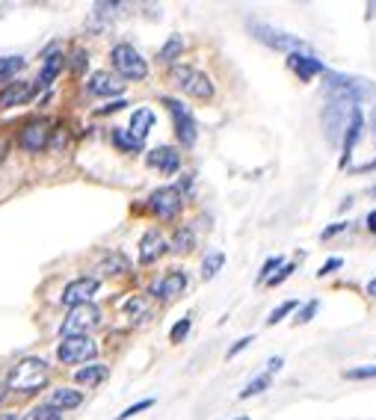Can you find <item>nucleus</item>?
Returning a JSON list of instances; mask_svg holds the SVG:
<instances>
[{"mask_svg": "<svg viewBox=\"0 0 376 420\" xmlns=\"http://www.w3.org/2000/svg\"><path fill=\"white\" fill-rule=\"evenodd\" d=\"M125 89V83L116 77V74H110V72H95L89 77V92L98 95V98H107V95H122Z\"/></svg>", "mask_w": 376, "mask_h": 420, "instance_id": "dca6fc26", "label": "nucleus"}, {"mask_svg": "<svg viewBox=\"0 0 376 420\" xmlns=\"http://www.w3.org/2000/svg\"><path fill=\"white\" fill-rule=\"evenodd\" d=\"M368 228L376 234V210H370V213H368Z\"/></svg>", "mask_w": 376, "mask_h": 420, "instance_id": "49530a36", "label": "nucleus"}, {"mask_svg": "<svg viewBox=\"0 0 376 420\" xmlns=\"http://www.w3.org/2000/svg\"><path fill=\"white\" fill-rule=\"evenodd\" d=\"M355 101L350 98H329V104L323 107V133L329 145H341L344 142V133L355 115Z\"/></svg>", "mask_w": 376, "mask_h": 420, "instance_id": "f03ea898", "label": "nucleus"}, {"mask_svg": "<svg viewBox=\"0 0 376 420\" xmlns=\"http://www.w3.org/2000/svg\"><path fill=\"white\" fill-rule=\"evenodd\" d=\"M36 92V83H27V80H12L6 83V89L0 92V110H9V107H21L33 98Z\"/></svg>", "mask_w": 376, "mask_h": 420, "instance_id": "ddd939ff", "label": "nucleus"}, {"mask_svg": "<svg viewBox=\"0 0 376 420\" xmlns=\"http://www.w3.org/2000/svg\"><path fill=\"white\" fill-rule=\"evenodd\" d=\"M98 323H101V311H98L92 302L69 308V317L62 320V338H84V334H89Z\"/></svg>", "mask_w": 376, "mask_h": 420, "instance_id": "0eeeda50", "label": "nucleus"}, {"mask_svg": "<svg viewBox=\"0 0 376 420\" xmlns=\"http://www.w3.org/2000/svg\"><path fill=\"white\" fill-rule=\"evenodd\" d=\"M86 62H89V59H86V50H77V54L72 57V72H74V74H84Z\"/></svg>", "mask_w": 376, "mask_h": 420, "instance_id": "4c0bfd02", "label": "nucleus"}, {"mask_svg": "<svg viewBox=\"0 0 376 420\" xmlns=\"http://www.w3.org/2000/svg\"><path fill=\"white\" fill-rule=\"evenodd\" d=\"M18 142L24 151H30V154H39V151L47 148V142H51V122L36 119V122L24 125L18 133Z\"/></svg>", "mask_w": 376, "mask_h": 420, "instance_id": "9b49d317", "label": "nucleus"}, {"mask_svg": "<svg viewBox=\"0 0 376 420\" xmlns=\"http://www.w3.org/2000/svg\"><path fill=\"white\" fill-rule=\"evenodd\" d=\"M122 107H127V104H125V101H113V104H107V107H101V110H98V113H119Z\"/></svg>", "mask_w": 376, "mask_h": 420, "instance_id": "a18cd8bd", "label": "nucleus"}, {"mask_svg": "<svg viewBox=\"0 0 376 420\" xmlns=\"http://www.w3.org/2000/svg\"><path fill=\"white\" fill-rule=\"evenodd\" d=\"M21 420H62V412H57V409H51L45 402V406H36V409H30Z\"/></svg>", "mask_w": 376, "mask_h": 420, "instance_id": "c85d7f7f", "label": "nucleus"}, {"mask_svg": "<svg viewBox=\"0 0 376 420\" xmlns=\"http://www.w3.org/2000/svg\"><path fill=\"white\" fill-rule=\"evenodd\" d=\"M107 367L104 364H89V367H80V370L74 373V382L77 385H101L107 379Z\"/></svg>", "mask_w": 376, "mask_h": 420, "instance_id": "5701e85b", "label": "nucleus"}, {"mask_svg": "<svg viewBox=\"0 0 376 420\" xmlns=\"http://www.w3.org/2000/svg\"><path fill=\"white\" fill-rule=\"evenodd\" d=\"M98 270L107 273V276H122V273H127V261L122 255H110L101 266H98Z\"/></svg>", "mask_w": 376, "mask_h": 420, "instance_id": "c756f323", "label": "nucleus"}, {"mask_svg": "<svg viewBox=\"0 0 376 420\" xmlns=\"http://www.w3.org/2000/svg\"><path fill=\"white\" fill-rule=\"evenodd\" d=\"M249 344H252V338H240V341H237V344H234L232 349H228V356H225V358H234L237 352H243V349H246Z\"/></svg>", "mask_w": 376, "mask_h": 420, "instance_id": "37998d69", "label": "nucleus"}, {"mask_svg": "<svg viewBox=\"0 0 376 420\" xmlns=\"http://www.w3.org/2000/svg\"><path fill=\"white\" fill-rule=\"evenodd\" d=\"M222 263H225V251H220V249L207 251L205 261H202V278H214L222 270Z\"/></svg>", "mask_w": 376, "mask_h": 420, "instance_id": "b1692460", "label": "nucleus"}, {"mask_svg": "<svg viewBox=\"0 0 376 420\" xmlns=\"http://www.w3.org/2000/svg\"><path fill=\"white\" fill-rule=\"evenodd\" d=\"M350 228V222H335V225H329V228H326L323 231V240H332L335 237V234H341V231H347Z\"/></svg>", "mask_w": 376, "mask_h": 420, "instance_id": "a19ab883", "label": "nucleus"}, {"mask_svg": "<svg viewBox=\"0 0 376 420\" xmlns=\"http://www.w3.org/2000/svg\"><path fill=\"white\" fill-rule=\"evenodd\" d=\"M80 402H84V394L74 391V388H57V391H51V397H47V406L57 409V412L77 409Z\"/></svg>", "mask_w": 376, "mask_h": 420, "instance_id": "6ab92c4d", "label": "nucleus"}, {"mask_svg": "<svg viewBox=\"0 0 376 420\" xmlns=\"http://www.w3.org/2000/svg\"><path fill=\"white\" fill-rule=\"evenodd\" d=\"M326 80V92L329 98H350V101H373L376 104V86L373 80H365V77H353V74H338V72H326L323 74Z\"/></svg>", "mask_w": 376, "mask_h": 420, "instance_id": "7ed1b4c3", "label": "nucleus"}, {"mask_svg": "<svg viewBox=\"0 0 376 420\" xmlns=\"http://www.w3.org/2000/svg\"><path fill=\"white\" fill-rule=\"evenodd\" d=\"M98 293V278L92 276H80L74 281L65 284V290H62V302L69 308H77V305H86V302Z\"/></svg>", "mask_w": 376, "mask_h": 420, "instance_id": "f8f14e48", "label": "nucleus"}, {"mask_svg": "<svg viewBox=\"0 0 376 420\" xmlns=\"http://www.w3.org/2000/svg\"><path fill=\"white\" fill-rule=\"evenodd\" d=\"M98 356V344L84 334V338H62V344L57 346V358L62 364H84L92 361Z\"/></svg>", "mask_w": 376, "mask_h": 420, "instance_id": "1a4fd4ad", "label": "nucleus"}, {"mask_svg": "<svg viewBox=\"0 0 376 420\" xmlns=\"http://www.w3.org/2000/svg\"><path fill=\"white\" fill-rule=\"evenodd\" d=\"M149 208L157 213V220H175L178 213H181V208H184V193L178 190V187H160V190H154L152 193V198H149Z\"/></svg>", "mask_w": 376, "mask_h": 420, "instance_id": "9d476101", "label": "nucleus"}, {"mask_svg": "<svg viewBox=\"0 0 376 420\" xmlns=\"http://www.w3.org/2000/svg\"><path fill=\"white\" fill-rule=\"evenodd\" d=\"M4 394H6V388H4V385H0V402H4Z\"/></svg>", "mask_w": 376, "mask_h": 420, "instance_id": "8fccbe9b", "label": "nucleus"}, {"mask_svg": "<svg viewBox=\"0 0 376 420\" xmlns=\"http://www.w3.org/2000/svg\"><path fill=\"white\" fill-rule=\"evenodd\" d=\"M293 308H297V302H285V305H279V308H275V311L270 314V320H267V323H270V326H275V323H279L282 317H287Z\"/></svg>", "mask_w": 376, "mask_h": 420, "instance_id": "e433bc0d", "label": "nucleus"}, {"mask_svg": "<svg viewBox=\"0 0 376 420\" xmlns=\"http://www.w3.org/2000/svg\"><path fill=\"white\" fill-rule=\"evenodd\" d=\"M59 69H62V54H51L45 59V65H42V72H39V80H36V89H47L51 83L57 80V74H59Z\"/></svg>", "mask_w": 376, "mask_h": 420, "instance_id": "4be33fe9", "label": "nucleus"}, {"mask_svg": "<svg viewBox=\"0 0 376 420\" xmlns=\"http://www.w3.org/2000/svg\"><path fill=\"white\" fill-rule=\"evenodd\" d=\"M273 270H282V258L279 255L264 261V266H261V273H258V281H270L273 278Z\"/></svg>", "mask_w": 376, "mask_h": 420, "instance_id": "2f4dec72", "label": "nucleus"}, {"mask_svg": "<svg viewBox=\"0 0 376 420\" xmlns=\"http://www.w3.org/2000/svg\"><path fill=\"white\" fill-rule=\"evenodd\" d=\"M287 65H290V69L297 72L302 80H312L314 74H326L323 59H317V57H312V54H290V57H287Z\"/></svg>", "mask_w": 376, "mask_h": 420, "instance_id": "f3484780", "label": "nucleus"}, {"mask_svg": "<svg viewBox=\"0 0 376 420\" xmlns=\"http://www.w3.org/2000/svg\"><path fill=\"white\" fill-rule=\"evenodd\" d=\"M6 148H9L6 140H0V163H4V157H6Z\"/></svg>", "mask_w": 376, "mask_h": 420, "instance_id": "de8ad7c7", "label": "nucleus"}, {"mask_svg": "<svg viewBox=\"0 0 376 420\" xmlns=\"http://www.w3.org/2000/svg\"><path fill=\"white\" fill-rule=\"evenodd\" d=\"M368 293L376 299V278H373V281H368Z\"/></svg>", "mask_w": 376, "mask_h": 420, "instance_id": "09e8293b", "label": "nucleus"}, {"mask_svg": "<svg viewBox=\"0 0 376 420\" xmlns=\"http://www.w3.org/2000/svg\"><path fill=\"white\" fill-rule=\"evenodd\" d=\"M0 420H18V417H15V414H6V417H0Z\"/></svg>", "mask_w": 376, "mask_h": 420, "instance_id": "3c124183", "label": "nucleus"}, {"mask_svg": "<svg viewBox=\"0 0 376 420\" xmlns=\"http://www.w3.org/2000/svg\"><path fill=\"white\" fill-rule=\"evenodd\" d=\"M127 314L134 317V320H137V317H142V314H145V302H142V299H130V302H127Z\"/></svg>", "mask_w": 376, "mask_h": 420, "instance_id": "58836bf2", "label": "nucleus"}, {"mask_svg": "<svg viewBox=\"0 0 376 420\" xmlns=\"http://www.w3.org/2000/svg\"><path fill=\"white\" fill-rule=\"evenodd\" d=\"M317 311H320V302H317V299H312V302H308V305H305V308L297 314V320H293V323H297V326H302V323H308V320H312V317H314Z\"/></svg>", "mask_w": 376, "mask_h": 420, "instance_id": "72a5a7b5", "label": "nucleus"}, {"mask_svg": "<svg viewBox=\"0 0 376 420\" xmlns=\"http://www.w3.org/2000/svg\"><path fill=\"white\" fill-rule=\"evenodd\" d=\"M341 263H344V261H341V258H332V261H326V263L320 266V273H317V276H320V278H323V276H329L332 270H338V266H341Z\"/></svg>", "mask_w": 376, "mask_h": 420, "instance_id": "79ce46f5", "label": "nucleus"}, {"mask_svg": "<svg viewBox=\"0 0 376 420\" xmlns=\"http://www.w3.org/2000/svg\"><path fill=\"white\" fill-rule=\"evenodd\" d=\"M24 57H4L0 59V80H12L15 74H18L24 69Z\"/></svg>", "mask_w": 376, "mask_h": 420, "instance_id": "bb28decb", "label": "nucleus"}, {"mask_svg": "<svg viewBox=\"0 0 376 420\" xmlns=\"http://www.w3.org/2000/svg\"><path fill=\"white\" fill-rule=\"evenodd\" d=\"M47 364L42 358H21L6 376V388L18 394H36L47 385Z\"/></svg>", "mask_w": 376, "mask_h": 420, "instance_id": "f257e3e1", "label": "nucleus"}, {"mask_svg": "<svg viewBox=\"0 0 376 420\" xmlns=\"http://www.w3.org/2000/svg\"><path fill=\"white\" fill-rule=\"evenodd\" d=\"M163 104H166V107H169V113H172L178 142H181L184 148H193V145H195V140H199V125H195L193 113L181 104V101H175V98H163Z\"/></svg>", "mask_w": 376, "mask_h": 420, "instance_id": "6e6552de", "label": "nucleus"}, {"mask_svg": "<svg viewBox=\"0 0 376 420\" xmlns=\"http://www.w3.org/2000/svg\"><path fill=\"white\" fill-rule=\"evenodd\" d=\"M187 331H190V317H184L181 323H175V326H172V331H169V341H172V344H181V341L187 338Z\"/></svg>", "mask_w": 376, "mask_h": 420, "instance_id": "473e14b6", "label": "nucleus"}, {"mask_svg": "<svg viewBox=\"0 0 376 420\" xmlns=\"http://www.w3.org/2000/svg\"><path fill=\"white\" fill-rule=\"evenodd\" d=\"M290 273H293V263L282 266V270H279V276H273V278H270V284H273V288H279L282 281H287V278H290Z\"/></svg>", "mask_w": 376, "mask_h": 420, "instance_id": "ea45409f", "label": "nucleus"}, {"mask_svg": "<svg viewBox=\"0 0 376 420\" xmlns=\"http://www.w3.org/2000/svg\"><path fill=\"white\" fill-rule=\"evenodd\" d=\"M113 145H116L119 151H125V154H134V151H139V148H142V142H137V140L130 137L127 130H122V127L113 130Z\"/></svg>", "mask_w": 376, "mask_h": 420, "instance_id": "a878e982", "label": "nucleus"}, {"mask_svg": "<svg viewBox=\"0 0 376 420\" xmlns=\"http://www.w3.org/2000/svg\"><path fill=\"white\" fill-rule=\"evenodd\" d=\"M169 80L184 95H190L195 101H210V98H214V83H210V77L202 74V72H195V69H190V65H172Z\"/></svg>", "mask_w": 376, "mask_h": 420, "instance_id": "20e7f679", "label": "nucleus"}, {"mask_svg": "<svg viewBox=\"0 0 376 420\" xmlns=\"http://www.w3.org/2000/svg\"><path fill=\"white\" fill-rule=\"evenodd\" d=\"M370 195H376V187H373V190H370Z\"/></svg>", "mask_w": 376, "mask_h": 420, "instance_id": "864d4df0", "label": "nucleus"}, {"mask_svg": "<svg viewBox=\"0 0 376 420\" xmlns=\"http://www.w3.org/2000/svg\"><path fill=\"white\" fill-rule=\"evenodd\" d=\"M110 62L113 69H116L119 80H145L149 77V65H145V59L139 57V50L134 45H116L110 50Z\"/></svg>", "mask_w": 376, "mask_h": 420, "instance_id": "39448f33", "label": "nucleus"}, {"mask_svg": "<svg viewBox=\"0 0 376 420\" xmlns=\"http://www.w3.org/2000/svg\"><path fill=\"white\" fill-rule=\"evenodd\" d=\"M234 420H249V417H246V414H240V417H234Z\"/></svg>", "mask_w": 376, "mask_h": 420, "instance_id": "603ef678", "label": "nucleus"}, {"mask_svg": "<svg viewBox=\"0 0 376 420\" xmlns=\"http://www.w3.org/2000/svg\"><path fill=\"white\" fill-rule=\"evenodd\" d=\"M154 406V399H142V402H134V406H130V409H125L116 420H127V417H134V414H139V412H145V409H152Z\"/></svg>", "mask_w": 376, "mask_h": 420, "instance_id": "f704fd0d", "label": "nucleus"}, {"mask_svg": "<svg viewBox=\"0 0 376 420\" xmlns=\"http://www.w3.org/2000/svg\"><path fill=\"white\" fill-rule=\"evenodd\" d=\"M282 364H285V361H282L279 356H275V358H270V361H267V370H264V373H270V376H273V373H279V367H282Z\"/></svg>", "mask_w": 376, "mask_h": 420, "instance_id": "c03bdc74", "label": "nucleus"}, {"mask_svg": "<svg viewBox=\"0 0 376 420\" xmlns=\"http://www.w3.org/2000/svg\"><path fill=\"white\" fill-rule=\"evenodd\" d=\"M163 251H166V240H163L157 231H145L142 240H139V261L142 263H154Z\"/></svg>", "mask_w": 376, "mask_h": 420, "instance_id": "a211bd4d", "label": "nucleus"}, {"mask_svg": "<svg viewBox=\"0 0 376 420\" xmlns=\"http://www.w3.org/2000/svg\"><path fill=\"white\" fill-rule=\"evenodd\" d=\"M181 50H184V39L181 36H169V42L157 50V59L160 62H175L178 57H181Z\"/></svg>", "mask_w": 376, "mask_h": 420, "instance_id": "393cba45", "label": "nucleus"}, {"mask_svg": "<svg viewBox=\"0 0 376 420\" xmlns=\"http://www.w3.org/2000/svg\"><path fill=\"white\" fill-rule=\"evenodd\" d=\"M270 382H273V376L270 373H261V376H255L246 388L240 391V399H249V397H255V394H261V391H267L270 388Z\"/></svg>", "mask_w": 376, "mask_h": 420, "instance_id": "cd10ccee", "label": "nucleus"}, {"mask_svg": "<svg viewBox=\"0 0 376 420\" xmlns=\"http://www.w3.org/2000/svg\"><path fill=\"white\" fill-rule=\"evenodd\" d=\"M190 249H193V231L181 228L175 234V240H172V251H190Z\"/></svg>", "mask_w": 376, "mask_h": 420, "instance_id": "7c9ffc66", "label": "nucleus"}, {"mask_svg": "<svg viewBox=\"0 0 376 420\" xmlns=\"http://www.w3.org/2000/svg\"><path fill=\"white\" fill-rule=\"evenodd\" d=\"M184 288H187V273H184V270H169V273L152 288V293H154L157 299H172V296L181 293Z\"/></svg>", "mask_w": 376, "mask_h": 420, "instance_id": "2eb2a0df", "label": "nucleus"}, {"mask_svg": "<svg viewBox=\"0 0 376 420\" xmlns=\"http://www.w3.org/2000/svg\"><path fill=\"white\" fill-rule=\"evenodd\" d=\"M246 27H249V33H252L258 42H264L267 47H275V50H285L287 57H290V54H302V50L308 47L300 36H290V33H282V30H275V27H270V24L249 21Z\"/></svg>", "mask_w": 376, "mask_h": 420, "instance_id": "423d86ee", "label": "nucleus"}, {"mask_svg": "<svg viewBox=\"0 0 376 420\" xmlns=\"http://www.w3.org/2000/svg\"><path fill=\"white\" fill-rule=\"evenodd\" d=\"M145 163H149L152 169H160L163 175H172V172H178V163H181V154H178L175 148H169V145H160V148L149 151V157H145Z\"/></svg>", "mask_w": 376, "mask_h": 420, "instance_id": "4468645a", "label": "nucleus"}, {"mask_svg": "<svg viewBox=\"0 0 376 420\" xmlns=\"http://www.w3.org/2000/svg\"><path fill=\"white\" fill-rule=\"evenodd\" d=\"M344 379H376V367H353L344 373Z\"/></svg>", "mask_w": 376, "mask_h": 420, "instance_id": "c9c22d12", "label": "nucleus"}, {"mask_svg": "<svg viewBox=\"0 0 376 420\" xmlns=\"http://www.w3.org/2000/svg\"><path fill=\"white\" fill-rule=\"evenodd\" d=\"M362 130H365V119H362V110H355V115H353V122H350V127H347V133H344V163L350 160V154H353V148H355V142L362 140Z\"/></svg>", "mask_w": 376, "mask_h": 420, "instance_id": "412c9836", "label": "nucleus"}, {"mask_svg": "<svg viewBox=\"0 0 376 420\" xmlns=\"http://www.w3.org/2000/svg\"><path fill=\"white\" fill-rule=\"evenodd\" d=\"M154 127V113L149 110V107H142V110H137L134 115H130V127H127V133L134 137L137 142H142L145 137H149V130Z\"/></svg>", "mask_w": 376, "mask_h": 420, "instance_id": "aec40b11", "label": "nucleus"}]
</instances>
